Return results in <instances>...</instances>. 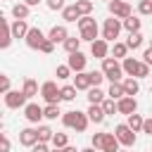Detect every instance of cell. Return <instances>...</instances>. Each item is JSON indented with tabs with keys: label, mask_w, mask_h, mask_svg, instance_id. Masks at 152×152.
Wrapping results in <instances>:
<instances>
[{
	"label": "cell",
	"mask_w": 152,
	"mask_h": 152,
	"mask_svg": "<svg viewBox=\"0 0 152 152\" xmlns=\"http://www.w3.org/2000/svg\"><path fill=\"white\" fill-rule=\"evenodd\" d=\"M62 124L76 133H83L88 128V114L86 112H78V109H71V112H62Z\"/></svg>",
	"instance_id": "obj_1"
},
{
	"label": "cell",
	"mask_w": 152,
	"mask_h": 152,
	"mask_svg": "<svg viewBox=\"0 0 152 152\" xmlns=\"http://www.w3.org/2000/svg\"><path fill=\"white\" fill-rule=\"evenodd\" d=\"M102 74H104V78H109L112 83H121L124 81V69H121V62L119 59H114V57H104L102 59V69H100Z\"/></svg>",
	"instance_id": "obj_2"
},
{
	"label": "cell",
	"mask_w": 152,
	"mask_h": 152,
	"mask_svg": "<svg viewBox=\"0 0 152 152\" xmlns=\"http://www.w3.org/2000/svg\"><path fill=\"white\" fill-rule=\"evenodd\" d=\"M78 31H81V40H88V43H93V40H97V33H100V28H97V21L88 14V17H81L78 19Z\"/></svg>",
	"instance_id": "obj_3"
},
{
	"label": "cell",
	"mask_w": 152,
	"mask_h": 152,
	"mask_svg": "<svg viewBox=\"0 0 152 152\" xmlns=\"http://www.w3.org/2000/svg\"><path fill=\"white\" fill-rule=\"evenodd\" d=\"M121 28H124V26H121V19L109 17V19H104V24H102V38H104L107 43H116Z\"/></svg>",
	"instance_id": "obj_4"
},
{
	"label": "cell",
	"mask_w": 152,
	"mask_h": 152,
	"mask_svg": "<svg viewBox=\"0 0 152 152\" xmlns=\"http://www.w3.org/2000/svg\"><path fill=\"white\" fill-rule=\"evenodd\" d=\"M40 95H43V100L48 104H59L62 102V95H59V88H57L55 81H45L40 86Z\"/></svg>",
	"instance_id": "obj_5"
},
{
	"label": "cell",
	"mask_w": 152,
	"mask_h": 152,
	"mask_svg": "<svg viewBox=\"0 0 152 152\" xmlns=\"http://www.w3.org/2000/svg\"><path fill=\"white\" fill-rule=\"evenodd\" d=\"M114 135H116L119 145H124V147H133V145H135V133H133L126 124H116V126H114Z\"/></svg>",
	"instance_id": "obj_6"
},
{
	"label": "cell",
	"mask_w": 152,
	"mask_h": 152,
	"mask_svg": "<svg viewBox=\"0 0 152 152\" xmlns=\"http://www.w3.org/2000/svg\"><path fill=\"white\" fill-rule=\"evenodd\" d=\"M107 7H109V17H116V19H121V21L133 14L131 5L124 2V0H112V2H107Z\"/></svg>",
	"instance_id": "obj_7"
},
{
	"label": "cell",
	"mask_w": 152,
	"mask_h": 152,
	"mask_svg": "<svg viewBox=\"0 0 152 152\" xmlns=\"http://www.w3.org/2000/svg\"><path fill=\"white\" fill-rule=\"evenodd\" d=\"M24 40H26V45H28L31 50H40V45H43V43L48 40V36H45V33H43V31H40L38 26H31Z\"/></svg>",
	"instance_id": "obj_8"
},
{
	"label": "cell",
	"mask_w": 152,
	"mask_h": 152,
	"mask_svg": "<svg viewBox=\"0 0 152 152\" xmlns=\"http://www.w3.org/2000/svg\"><path fill=\"white\" fill-rule=\"evenodd\" d=\"M86 64H88V57L78 50V52H71L69 55V59H66V66L74 71V74H81V71H86Z\"/></svg>",
	"instance_id": "obj_9"
},
{
	"label": "cell",
	"mask_w": 152,
	"mask_h": 152,
	"mask_svg": "<svg viewBox=\"0 0 152 152\" xmlns=\"http://www.w3.org/2000/svg\"><path fill=\"white\" fill-rule=\"evenodd\" d=\"M5 107H10V109L26 107V95H24L21 90H10V93H5Z\"/></svg>",
	"instance_id": "obj_10"
},
{
	"label": "cell",
	"mask_w": 152,
	"mask_h": 152,
	"mask_svg": "<svg viewBox=\"0 0 152 152\" xmlns=\"http://www.w3.org/2000/svg\"><path fill=\"white\" fill-rule=\"evenodd\" d=\"M90 55H93L95 59H104V57H109V43H107L104 38L93 40V43H90Z\"/></svg>",
	"instance_id": "obj_11"
},
{
	"label": "cell",
	"mask_w": 152,
	"mask_h": 152,
	"mask_svg": "<svg viewBox=\"0 0 152 152\" xmlns=\"http://www.w3.org/2000/svg\"><path fill=\"white\" fill-rule=\"evenodd\" d=\"M116 112L119 114H126V116L128 114H135L138 112V100L135 97H128V95L121 97V100H116Z\"/></svg>",
	"instance_id": "obj_12"
},
{
	"label": "cell",
	"mask_w": 152,
	"mask_h": 152,
	"mask_svg": "<svg viewBox=\"0 0 152 152\" xmlns=\"http://www.w3.org/2000/svg\"><path fill=\"white\" fill-rule=\"evenodd\" d=\"M24 116H26L28 124H38V121L43 119V107L36 104V102H26V107H24Z\"/></svg>",
	"instance_id": "obj_13"
},
{
	"label": "cell",
	"mask_w": 152,
	"mask_h": 152,
	"mask_svg": "<svg viewBox=\"0 0 152 152\" xmlns=\"http://www.w3.org/2000/svg\"><path fill=\"white\" fill-rule=\"evenodd\" d=\"M12 31H10V24H7V19L0 14V50H7L10 45H12Z\"/></svg>",
	"instance_id": "obj_14"
},
{
	"label": "cell",
	"mask_w": 152,
	"mask_h": 152,
	"mask_svg": "<svg viewBox=\"0 0 152 152\" xmlns=\"http://www.w3.org/2000/svg\"><path fill=\"white\" fill-rule=\"evenodd\" d=\"M66 38H69V31H66L64 24H55V26L50 28V33H48V40H52L55 45H57V43H64Z\"/></svg>",
	"instance_id": "obj_15"
},
{
	"label": "cell",
	"mask_w": 152,
	"mask_h": 152,
	"mask_svg": "<svg viewBox=\"0 0 152 152\" xmlns=\"http://www.w3.org/2000/svg\"><path fill=\"white\" fill-rule=\"evenodd\" d=\"M36 142H38V131H36V128H21V131H19V145L33 147Z\"/></svg>",
	"instance_id": "obj_16"
},
{
	"label": "cell",
	"mask_w": 152,
	"mask_h": 152,
	"mask_svg": "<svg viewBox=\"0 0 152 152\" xmlns=\"http://www.w3.org/2000/svg\"><path fill=\"white\" fill-rule=\"evenodd\" d=\"M28 24H26V19H14L12 24H10V31H12V38H26V33H28Z\"/></svg>",
	"instance_id": "obj_17"
},
{
	"label": "cell",
	"mask_w": 152,
	"mask_h": 152,
	"mask_svg": "<svg viewBox=\"0 0 152 152\" xmlns=\"http://www.w3.org/2000/svg\"><path fill=\"white\" fill-rule=\"evenodd\" d=\"M121 86H124V93H126L128 97H135V95L140 93V83H138V78H133V76H126V78L121 81Z\"/></svg>",
	"instance_id": "obj_18"
},
{
	"label": "cell",
	"mask_w": 152,
	"mask_h": 152,
	"mask_svg": "<svg viewBox=\"0 0 152 152\" xmlns=\"http://www.w3.org/2000/svg\"><path fill=\"white\" fill-rule=\"evenodd\" d=\"M100 152H119V140L114 133H104L102 135V147Z\"/></svg>",
	"instance_id": "obj_19"
},
{
	"label": "cell",
	"mask_w": 152,
	"mask_h": 152,
	"mask_svg": "<svg viewBox=\"0 0 152 152\" xmlns=\"http://www.w3.org/2000/svg\"><path fill=\"white\" fill-rule=\"evenodd\" d=\"M138 66H140V59H135V57H126V59H121V69H124L126 76H133V78H135Z\"/></svg>",
	"instance_id": "obj_20"
},
{
	"label": "cell",
	"mask_w": 152,
	"mask_h": 152,
	"mask_svg": "<svg viewBox=\"0 0 152 152\" xmlns=\"http://www.w3.org/2000/svg\"><path fill=\"white\" fill-rule=\"evenodd\" d=\"M71 86H74L76 90H88V88H93V83H90V74H88V71H81V74H76Z\"/></svg>",
	"instance_id": "obj_21"
},
{
	"label": "cell",
	"mask_w": 152,
	"mask_h": 152,
	"mask_svg": "<svg viewBox=\"0 0 152 152\" xmlns=\"http://www.w3.org/2000/svg\"><path fill=\"white\" fill-rule=\"evenodd\" d=\"M86 114H88V121H93V124H102L104 116H107L104 109H102V104H90Z\"/></svg>",
	"instance_id": "obj_22"
},
{
	"label": "cell",
	"mask_w": 152,
	"mask_h": 152,
	"mask_svg": "<svg viewBox=\"0 0 152 152\" xmlns=\"http://www.w3.org/2000/svg\"><path fill=\"white\" fill-rule=\"evenodd\" d=\"M86 93H88V102H90V104H102V100H104V95H107V93L100 90V86H93V88H88Z\"/></svg>",
	"instance_id": "obj_23"
},
{
	"label": "cell",
	"mask_w": 152,
	"mask_h": 152,
	"mask_svg": "<svg viewBox=\"0 0 152 152\" xmlns=\"http://www.w3.org/2000/svg\"><path fill=\"white\" fill-rule=\"evenodd\" d=\"M62 19H64L66 24H71V21H78V19H81V14H78L76 5H66V7L62 10Z\"/></svg>",
	"instance_id": "obj_24"
},
{
	"label": "cell",
	"mask_w": 152,
	"mask_h": 152,
	"mask_svg": "<svg viewBox=\"0 0 152 152\" xmlns=\"http://www.w3.org/2000/svg\"><path fill=\"white\" fill-rule=\"evenodd\" d=\"M121 26H124L128 33H138V31H140V26H142V21H140L138 17H133V14H131L128 19H124V21H121Z\"/></svg>",
	"instance_id": "obj_25"
},
{
	"label": "cell",
	"mask_w": 152,
	"mask_h": 152,
	"mask_svg": "<svg viewBox=\"0 0 152 152\" xmlns=\"http://www.w3.org/2000/svg\"><path fill=\"white\" fill-rule=\"evenodd\" d=\"M28 12H31V7L24 5V2L12 5V17H14V19H28Z\"/></svg>",
	"instance_id": "obj_26"
},
{
	"label": "cell",
	"mask_w": 152,
	"mask_h": 152,
	"mask_svg": "<svg viewBox=\"0 0 152 152\" xmlns=\"http://www.w3.org/2000/svg\"><path fill=\"white\" fill-rule=\"evenodd\" d=\"M21 93L26 95V100H28V97H36V95H38V83H36L33 78H26L24 86H21Z\"/></svg>",
	"instance_id": "obj_27"
},
{
	"label": "cell",
	"mask_w": 152,
	"mask_h": 152,
	"mask_svg": "<svg viewBox=\"0 0 152 152\" xmlns=\"http://www.w3.org/2000/svg\"><path fill=\"white\" fill-rule=\"evenodd\" d=\"M142 116L140 114H128V119H126V126L133 131V133H138V131H142Z\"/></svg>",
	"instance_id": "obj_28"
},
{
	"label": "cell",
	"mask_w": 152,
	"mask_h": 152,
	"mask_svg": "<svg viewBox=\"0 0 152 152\" xmlns=\"http://www.w3.org/2000/svg\"><path fill=\"white\" fill-rule=\"evenodd\" d=\"M112 57H114V59H126V57H128V45L116 40L114 48H112Z\"/></svg>",
	"instance_id": "obj_29"
},
{
	"label": "cell",
	"mask_w": 152,
	"mask_h": 152,
	"mask_svg": "<svg viewBox=\"0 0 152 152\" xmlns=\"http://www.w3.org/2000/svg\"><path fill=\"white\" fill-rule=\"evenodd\" d=\"M74 5H76V10H78V14H81V17H88V14L93 12V7H95V5H93V0H76Z\"/></svg>",
	"instance_id": "obj_30"
},
{
	"label": "cell",
	"mask_w": 152,
	"mask_h": 152,
	"mask_svg": "<svg viewBox=\"0 0 152 152\" xmlns=\"http://www.w3.org/2000/svg\"><path fill=\"white\" fill-rule=\"evenodd\" d=\"M62 45H64V50H66L69 55H71V52H78V48H81V38H76V36H69V38H66Z\"/></svg>",
	"instance_id": "obj_31"
},
{
	"label": "cell",
	"mask_w": 152,
	"mask_h": 152,
	"mask_svg": "<svg viewBox=\"0 0 152 152\" xmlns=\"http://www.w3.org/2000/svg\"><path fill=\"white\" fill-rule=\"evenodd\" d=\"M107 97H112V100H121V97H126L124 86H121V83H112L109 90H107Z\"/></svg>",
	"instance_id": "obj_32"
},
{
	"label": "cell",
	"mask_w": 152,
	"mask_h": 152,
	"mask_svg": "<svg viewBox=\"0 0 152 152\" xmlns=\"http://www.w3.org/2000/svg\"><path fill=\"white\" fill-rule=\"evenodd\" d=\"M57 116H62V112H59V104H45L43 107V119H57Z\"/></svg>",
	"instance_id": "obj_33"
},
{
	"label": "cell",
	"mask_w": 152,
	"mask_h": 152,
	"mask_svg": "<svg viewBox=\"0 0 152 152\" xmlns=\"http://www.w3.org/2000/svg\"><path fill=\"white\" fill-rule=\"evenodd\" d=\"M36 131H38V142H50L52 135H55V131H52L50 126H38Z\"/></svg>",
	"instance_id": "obj_34"
},
{
	"label": "cell",
	"mask_w": 152,
	"mask_h": 152,
	"mask_svg": "<svg viewBox=\"0 0 152 152\" xmlns=\"http://www.w3.org/2000/svg\"><path fill=\"white\" fill-rule=\"evenodd\" d=\"M126 45H128V50H138V48L142 45V33H140V31H138V33H128Z\"/></svg>",
	"instance_id": "obj_35"
},
{
	"label": "cell",
	"mask_w": 152,
	"mask_h": 152,
	"mask_svg": "<svg viewBox=\"0 0 152 152\" xmlns=\"http://www.w3.org/2000/svg\"><path fill=\"white\" fill-rule=\"evenodd\" d=\"M59 95H62L64 102H74V100H76V88H74V86H62V88H59Z\"/></svg>",
	"instance_id": "obj_36"
},
{
	"label": "cell",
	"mask_w": 152,
	"mask_h": 152,
	"mask_svg": "<svg viewBox=\"0 0 152 152\" xmlns=\"http://www.w3.org/2000/svg\"><path fill=\"white\" fill-rule=\"evenodd\" d=\"M50 142H52V147H59V150H64V147L69 145V138H66V133H55Z\"/></svg>",
	"instance_id": "obj_37"
},
{
	"label": "cell",
	"mask_w": 152,
	"mask_h": 152,
	"mask_svg": "<svg viewBox=\"0 0 152 152\" xmlns=\"http://www.w3.org/2000/svg\"><path fill=\"white\" fill-rule=\"evenodd\" d=\"M138 12L142 17H152V0H140L138 2Z\"/></svg>",
	"instance_id": "obj_38"
},
{
	"label": "cell",
	"mask_w": 152,
	"mask_h": 152,
	"mask_svg": "<svg viewBox=\"0 0 152 152\" xmlns=\"http://www.w3.org/2000/svg\"><path fill=\"white\" fill-rule=\"evenodd\" d=\"M102 109H104V114H116V100L104 97L102 100Z\"/></svg>",
	"instance_id": "obj_39"
},
{
	"label": "cell",
	"mask_w": 152,
	"mask_h": 152,
	"mask_svg": "<svg viewBox=\"0 0 152 152\" xmlns=\"http://www.w3.org/2000/svg\"><path fill=\"white\" fill-rule=\"evenodd\" d=\"M10 90H12L10 76H7V74H0V95H5V93H10Z\"/></svg>",
	"instance_id": "obj_40"
},
{
	"label": "cell",
	"mask_w": 152,
	"mask_h": 152,
	"mask_svg": "<svg viewBox=\"0 0 152 152\" xmlns=\"http://www.w3.org/2000/svg\"><path fill=\"white\" fill-rule=\"evenodd\" d=\"M55 76H57V78H62V81H64V78H69V76H71V69H69V66H66V64H59V66H57V69H55Z\"/></svg>",
	"instance_id": "obj_41"
},
{
	"label": "cell",
	"mask_w": 152,
	"mask_h": 152,
	"mask_svg": "<svg viewBox=\"0 0 152 152\" xmlns=\"http://www.w3.org/2000/svg\"><path fill=\"white\" fill-rule=\"evenodd\" d=\"M45 5H48V10H52V12H62L66 5H64V0H45Z\"/></svg>",
	"instance_id": "obj_42"
},
{
	"label": "cell",
	"mask_w": 152,
	"mask_h": 152,
	"mask_svg": "<svg viewBox=\"0 0 152 152\" xmlns=\"http://www.w3.org/2000/svg\"><path fill=\"white\" fill-rule=\"evenodd\" d=\"M88 74H90V83H93V86H100V83L104 81V74H102V71H88Z\"/></svg>",
	"instance_id": "obj_43"
},
{
	"label": "cell",
	"mask_w": 152,
	"mask_h": 152,
	"mask_svg": "<svg viewBox=\"0 0 152 152\" xmlns=\"http://www.w3.org/2000/svg\"><path fill=\"white\" fill-rule=\"evenodd\" d=\"M12 150V142H10V138L5 135V133H0V152H10Z\"/></svg>",
	"instance_id": "obj_44"
},
{
	"label": "cell",
	"mask_w": 152,
	"mask_h": 152,
	"mask_svg": "<svg viewBox=\"0 0 152 152\" xmlns=\"http://www.w3.org/2000/svg\"><path fill=\"white\" fill-rule=\"evenodd\" d=\"M102 135H104V133H93V138H90V147L100 150V147H102Z\"/></svg>",
	"instance_id": "obj_45"
},
{
	"label": "cell",
	"mask_w": 152,
	"mask_h": 152,
	"mask_svg": "<svg viewBox=\"0 0 152 152\" xmlns=\"http://www.w3.org/2000/svg\"><path fill=\"white\" fill-rule=\"evenodd\" d=\"M145 76H150V66H147L145 62H140V66H138V74H135V78H145Z\"/></svg>",
	"instance_id": "obj_46"
},
{
	"label": "cell",
	"mask_w": 152,
	"mask_h": 152,
	"mask_svg": "<svg viewBox=\"0 0 152 152\" xmlns=\"http://www.w3.org/2000/svg\"><path fill=\"white\" fill-rule=\"evenodd\" d=\"M52 50H55V43H52V40H45V43L40 45V52H43V55H50Z\"/></svg>",
	"instance_id": "obj_47"
},
{
	"label": "cell",
	"mask_w": 152,
	"mask_h": 152,
	"mask_svg": "<svg viewBox=\"0 0 152 152\" xmlns=\"http://www.w3.org/2000/svg\"><path fill=\"white\" fill-rule=\"evenodd\" d=\"M31 152H50V147H48V142H36L31 147Z\"/></svg>",
	"instance_id": "obj_48"
},
{
	"label": "cell",
	"mask_w": 152,
	"mask_h": 152,
	"mask_svg": "<svg viewBox=\"0 0 152 152\" xmlns=\"http://www.w3.org/2000/svg\"><path fill=\"white\" fill-rule=\"evenodd\" d=\"M142 62H145L147 66H152V48H147V50L142 52Z\"/></svg>",
	"instance_id": "obj_49"
},
{
	"label": "cell",
	"mask_w": 152,
	"mask_h": 152,
	"mask_svg": "<svg viewBox=\"0 0 152 152\" xmlns=\"http://www.w3.org/2000/svg\"><path fill=\"white\" fill-rule=\"evenodd\" d=\"M142 133L152 135V119H145V121H142Z\"/></svg>",
	"instance_id": "obj_50"
},
{
	"label": "cell",
	"mask_w": 152,
	"mask_h": 152,
	"mask_svg": "<svg viewBox=\"0 0 152 152\" xmlns=\"http://www.w3.org/2000/svg\"><path fill=\"white\" fill-rule=\"evenodd\" d=\"M24 5H28V7H36V5H40V0H24Z\"/></svg>",
	"instance_id": "obj_51"
},
{
	"label": "cell",
	"mask_w": 152,
	"mask_h": 152,
	"mask_svg": "<svg viewBox=\"0 0 152 152\" xmlns=\"http://www.w3.org/2000/svg\"><path fill=\"white\" fill-rule=\"evenodd\" d=\"M64 152H81V150H76V147H71V145H66V147H64Z\"/></svg>",
	"instance_id": "obj_52"
},
{
	"label": "cell",
	"mask_w": 152,
	"mask_h": 152,
	"mask_svg": "<svg viewBox=\"0 0 152 152\" xmlns=\"http://www.w3.org/2000/svg\"><path fill=\"white\" fill-rule=\"evenodd\" d=\"M81 152H100V150H95V147H86V150H81Z\"/></svg>",
	"instance_id": "obj_53"
},
{
	"label": "cell",
	"mask_w": 152,
	"mask_h": 152,
	"mask_svg": "<svg viewBox=\"0 0 152 152\" xmlns=\"http://www.w3.org/2000/svg\"><path fill=\"white\" fill-rule=\"evenodd\" d=\"M50 152H64V150H59V147H55V150H50Z\"/></svg>",
	"instance_id": "obj_54"
},
{
	"label": "cell",
	"mask_w": 152,
	"mask_h": 152,
	"mask_svg": "<svg viewBox=\"0 0 152 152\" xmlns=\"http://www.w3.org/2000/svg\"><path fill=\"white\" fill-rule=\"evenodd\" d=\"M0 119H2V112H0Z\"/></svg>",
	"instance_id": "obj_55"
},
{
	"label": "cell",
	"mask_w": 152,
	"mask_h": 152,
	"mask_svg": "<svg viewBox=\"0 0 152 152\" xmlns=\"http://www.w3.org/2000/svg\"><path fill=\"white\" fill-rule=\"evenodd\" d=\"M104 2H112V0H104Z\"/></svg>",
	"instance_id": "obj_56"
},
{
	"label": "cell",
	"mask_w": 152,
	"mask_h": 152,
	"mask_svg": "<svg viewBox=\"0 0 152 152\" xmlns=\"http://www.w3.org/2000/svg\"><path fill=\"white\" fill-rule=\"evenodd\" d=\"M119 152H126V150H119Z\"/></svg>",
	"instance_id": "obj_57"
},
{
	"label": "cell",
	"mask_w": 152,
	"mask_h": 152,
	"mask_svg": "<svg viewBox=\"0 0 152 152\" xmlns=\"http://www.w3.org/2000/svg\"><path fill=\"white\" fill-rule=\"evenodd\" d=\"M150 48H152V43H150Z\"/></svg>",
	"instance_id": "obj_58"
},
{
	"label": "cell",
	"mask_w": 152,
	"mask_h": 152,
	"mask_svg": "<svg viewBox=\"0 0 152 152\" xmlns=\"http://www.w3.org/2000/svg\"><path fill=\"white\" fill-rule=\"evenodd\" d=\"M147 152H152V150H147Z\"/></svg>",
	"instance_id": "obj_59"
},
{
	"label": "cell",
	"mask_w": 152,
	"mask_h": 152,
	"mask_svg": "<svg viewBox=\"0 0 152 152\" xmlns=\"http://www.w3.org/2000/svg\"><path fill=\"white\" fill-rule=\"evenodd\" d=\"M124 2H128V0H124Z\"/></svg>",
	"instance_id": "obj_60"
},
{
	"label": "cell",
	"mask_w": 152,
	"mask_h": 152,
	"mask_svg": "<svg viewBox=\"0 0 152 152\" xmlns=\"http://www.w3.org/2000/svg\"><path fill=\"white\" fill-rule=\"evenodd\" d=\"M150 114H152V112H150Z\"/></svg>",
	"instance_id": "obj_61"
}]
</instances>
